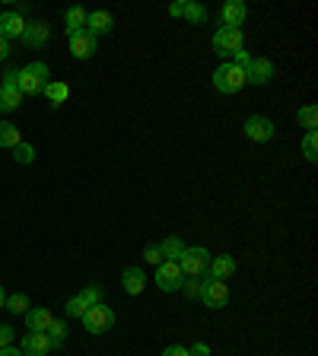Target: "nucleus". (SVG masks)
I'll return each mask as SVG.
<instances>
[{
	"instance_id": "1",
	"label": "nucleus",
	"mask_w": 318,
	"mask_h": 356,
	"mask_svg": "<svg viewBox=\"0 0 318 356\" xmlns=\"http://www.w3.org/2000/svg\"><path fill=\"white\" fill-rule=\"evenodd\" d=\"M48 64L42 60H32L29 67H22L19 70V80H16V89H19L22 96H38L45 86H48Z\"/></svg>"
},
{
	"instance_id": "2",
	"label": "nucleus",
	"mask_w": 318,
	"mask_h": 356,
	"mask_svg": "<svg viewBox=\"0 0 318 356\" xmlns=\"http://www.w3.org/2000/svg\"><path fill=\"white\" fill-rule=\"evenodd\" d=\"M242 86H245V70L242 67H236L232 60H223V64L214 70V89L216 92L232 96V92H239Z\"/></svg>"
},
{
	"instance_id": "3",
	"label": "nucleus",
	"mask_w": 318,
	"mask_h": 356,
	"mask_svg": "<svg viewBox=\"0 0 318 356\" xmlns=\"http://www.w3.org/2000/svg\"><path fill=\"white\" fill-rule=\"evenodd\" d=\"M214 54H220L223 60L226 58H232L236 51H242L245 48V35H242V29H230V26H220V29L214 32Z\"/></svg>"
},
{
	"instance_id": "4",
	"label": "nucleus",
	"mask_w": 318,
	"mask_h": 356,
	"mask_svg": "<svg viewBox=\"0 0 318 356\" xmlns=\"http://www.w3.org/2000/svg\"><path fill=\"white\" fill-rule=\"evenodd\" d=\"M178 267H182L185 277H207L210 252L207 248H185V254L178 258Z\"/></svg>"
},
{
	"instance_id": "5",
	"label": "nucleus",
	"mask_w": 318,
	"mask_h": 356,
	"mask_svg": "<svg viewBox=\"0 0 318 356\" xmlns=\"http://www.w3.org/2000/svg\"><path fill=\"white\" fill-rule=\"evenodd\" d=\"M111 325H115V312L109 305H89L86 315H83V327L89 334H105L111 331Z\"/></svg>"
},
{
	"instance_id": "6",
	"label": "nucleus",
	"mask_w": 318,
	"mask_h": 356,
	"mask_svg": "<svg viewBox=\"0 0 318 356\" xmlns=\"http://www.w3.org/2000/svg\"><path fill=\"white\" fill-rule=\"evenodd\" d=\"M182 283H185V274H182L178 261H163L156 267V286L163 293H175V289H182Z\"/></svg>"
},
{
	"instance_id": "7",
	"label": "nucleus",
	"mask_w": 318,
	"mask_h": 356,
	"mask_svg": "<svg viewBox=\"0 0 318 356\" xmlns=\"http://www.w3.org/2000/svg\"><path fill=\"white\" fill-rule=\"evenodd\" d=\"M274 121L264 118V115H248V121H245V137L255 143H267V140H274Z\"/></svg>"
},
{
	"instance_id": "8",
	"label": "nucleus",
	"mask_w": 318,
	"mask_h": 356,
	"mask_svg": "<svg viewBox=\"0 0 318 356\" xmlns=\"http://www.w3.org/2000/svg\"><path fill=\"white\" fill-rule=\"evenodd\" d=\"M200 302L207 305V309H223V305L230 302V286L226 280H204V289H200Z\"/></svg>"
},
{
	"instance_id": "9",
	"label": "nucleus",
	"mask_w": 318,
	"mask_h": 356,
	"mask_svg": "<svg viewBox=\"0 0 318 356\" xmlns=\"http://www.w3.org/2000/svg\"><path fill=\"white\" fill-rule=\"evenodd\" d=\"M274 80V60L267 58H252V64L245 67V83L252 86H264V83Z\"/></svg>"
},
{
	"instance_id": "10",
	"label": "nucleus",
	"mask_w": 318,
	"mask_h": 356,
	"mask_svg": "<svg viewBox=\"0 0 318 356\" xmlns=\"http://www.w3.org/2000/svg\"><path fill=\"white\" fill-rule=\"evenodd\" d=\"M19 350H22V356H45L54 347H51V337H48L45 331H29L19 341Z\"/></svg>"
},
{
	"instance_id": "11",
	"label": "nucleus",
	"mask_w": 318,
	"mask_h": 356,
	"mask_svg": "<svg viewBox=\"0 0 318 356\" xmlns=\"http://www.w3.org/2000/svg\"><path fill=\"white\" fill-rule=\"evenodd\" d=\"M70 54H74L77 60H86V58H93L96 54V42L99 38H93L86 29H80V32H70Z\"/></svg>"
},
{
	"instance_id": "12",
	"label": "nucleus",
	"mask_w": 318,
	"mask_h": 356,
	"mask_svg": "<svg viewBox=\"0 0 318 356\" xmlns=\"http://www.w3.org/2000/svg\"><path fill=\"white\" fill-rule=\"evenodd\" d=\"M248 16V7H245L242 0H230V3H223L220 10V26H230V29H239Z\"/></svg>"
},
{
	"instance_id": "13",
	"label": "nucleus",
	"mask_w": 318,
	"mask_h": 356,
	"mask_svg": "<svg viewBox=\"0 0 318 356\" xmlns=\"http://www.w3.org/2000/svg\"><path fill=\"white\" fill-rule=\"evenodd\" d=\"M22 42L29 44V48H42V44L51 42V26H48V22H26Z\"/></svg>"
},
{
	"instance_id": "14",
	"label": "nucleus",
	"mask_w": 318,
	"mask_h": 356,
	"mask_svg": "<svg viewBox=\"0 0 318 356\" xmlns=\"http://www.w3.org/2000/svg\"><path fill=\"white\" fill-rule=\"evenodd\" d=\"M121 286H125L127 296H141L143 289H147V274H143L141 267H125L121 270Z\"/></svg>"
},
{
	"instance_id": "15",
	"label": "nucleus",
	"mask_w": 318,
	"mask_h": 356,
	"mask_svg": "<svg viewBox=\"0 0 318 356\" xmlns=\"http://www.w3.org/2000/svg\"><path fill=\"white\" fill-rule=\"evenodd\" d=\"M22 32H26V19H22L16 10H10V13H0V38H22Z\"/></svg>"
},
{
	"instance_id": "16",
	"label": "nucleus",
	"mask_w": 318,
	"mask_h": 356,
	"mask_svg": "<svg viewBox=\"0 0 318 356\" xmlns=\"http://www.w3.org/2000/svg\"><path fill=\"white\" fill-rule=\"evenodd\" d=\"M236 274V258L232 254H216L210 258V267H207V277L210 280H226V277Z\"/></svg>"
},
{
	"instance_id": "17",
	"label": "nucleus",
	"mask_w": 318,
	"mask_h": 356,
	"mask_svg": "<svg viewBox=\"0 0 318 356\" xmlns=\"http://www.w3.org/2000/svg\"><path fill=\"white\" fill-rule=\"evenodd\" d=\"M111 26H115V19H111V13H105V10H93V13L86 16V32L93 38L105 35V32H111Z\"/></svg>"
},
{
	"instance_id": "18",
	"label": "nucleus",
	"mask_w": 318,
	"mask_h": 356,
	"mask_svg": "<svg viewBox=\"0 0 318 356\" xmlns=\"http://www.w3.org/2000/svg\"><path fill=\"white\" fill-rule=\"evenodd\" d=\"M51 325H54L51 309L38 305V309H29V312H26V327H29V331H48Z\"/></svg>"
},
{
	"instance_id": "19",
	"label": "nucleus",
	"mask_w": 318,
	"mask_h": 356,
	"mask_svg": "<svg viewBox=\"0 0 318 356\" xmlns=\"http://www.w3.org/2000/svg\"><path fill=\"white\" fill-rule=\"evenodd\" d=\"M22 105V92L16 86H7V83H0V115H7V111H16Z\"/></svg>"
},
{
	"instance_id": "20",
	"label": "nucleus",
	"mask_w": 318,
	"mask_h": 356,
	"mask_svg": "<svg viewBox=\"0 0 318 356\" xmlns=\"http://www.w3.org/2000/svg\"><path fill=\"white\" fill-rule=\"evenodd\" d=\"M188 245L182 242L178 236H166L163 242H159V252H163V261H178L182 254H185Z\"/></svg>"
},
{
	"instance_id": "21",
	"label": "nucleus",
	"mask_w": 318,
	"mask_h": 356,
	"mask_svg": "<svg viewBox=\"0 0 318 356\" xmlns=\"http://www.w3.org/2000/svg\"><path fill=\"white\" fill-rule=\"evenodd\" d=\"M42 92H45V99H48V102H51L54 108H58V105H64L67 99H70V86H67V83H61V80L48 83V86H45Z\"/></svg>"
},
{
	"instance_id": "22",
	"label": "nucleus",
	"mask_w": 318,
	"mask_h": 356,
	"mask_svg": "<svg viewBox=\"0 0 318 356\" xmlns=\"http://www.w3.org/2000/svg\"><path fill=\"white\" fill-rule=\"evenodd\" d=\"M22 143V134L16 124H10V121H0V147L3 149H13Z\"/></svg>"
},
{
	"instance_id": "23",
	"label": "nucleus",
	"mask_w": 318,
	"mask_h": 356,
	"mask_svg": "<svg viewBox=\"0 0 318 356\" xmlns=\"http://www.w3.org/2000/svg\"><path fill=\"white\" fill-rule=\"evenodd\" d=\"M86 10L83 7H70L64 13V22H67V35H70V32H80V29H86Z\"/></svg>"
},
{
	"instance_id": "24",
	"label": "nucleus",
	"mask_w": 318,
	"mask_h": 356,
	"mask_svg": "<svg viewBox=\"0 0 318 356\" xmlns=\"http://www.w3.org/2000/svg\"><path fill=\"white\" fill-rule=\"evenodd\" d=\"M296 121L305 127V131H315V127H318V108H315V105H303V108H299V115H296Z\"/></svg>"
},
{
	"instance_id": "25",
	"label": "nucleus",
	"mask_w": 318,
	"mask_h": 356,
	"mask_svg": "<svg viewBox=\"0 0 318 356\" xmlns=\"http://www.w3.org/2000/svg\"><path fill=\"white\" fill-rule=\"evenodd\" d=\"M303 156L309 159V163H315V159H318V134L315 131H305V137H303Z\"/></svg>"
},
{
	"instance_id": "26",
	"label": "nucleus",
	"mask_w": 318,
	"mask_h": 356,
	"mask_svg": "<svg viewBox=\"0 0 318 356\" xmlns=\"http://www.w3.org/2000/svg\"><path fill=\"white\" fill-rule=\"evenodd\" d=\"M3 309H10L13 315H26V312H29V296H26V293H16V296L7 299V305H3Z\"/></svg>"
},
{
	"instance_id": "27",
	"label": "nucleus",
	"mask_w": 318,
	"mask_h": 356,
	"mask_svg": "<svg viewBox=\"0 0 318 356\" xmlns=\"http://www.w3.org/2000/svg\"><path fill=\"white\" fill-rule=\"evenodd\" d=\"M182 16H185L188 22H204V19H207V10L200 7V3H191V0H185V10H182Z\"/></svg>"
},
{
	"instance_id": "28",
	"label": "nucleus",
	"mask_w": 318,
	"mask_h": 356,
	"mask_svg": "<svg viewBox=\"0 0 318 356\" xmlns=\"http://www.w3.org/2000/svg\"><path fill=\"white\" fill-rule=\"evenodd\" d=\"M45 334H48V337H51V347L58 350V347H64V337H67V325H64V321H58V318H54V325L48 327V331H45Z\"/></svg>"
},
{
	"instance_id": "29",
	"label": "nucleus",
	"mask_w": 318,
	"mask_h": 356,
	"mask_svg": "<svg viewBox=\"0 0 318 356\" xmlns=\"http://www.w3.org/2000/svg\"><path fill=\"white\" fill-rule=\"evenodd\" d=\"M64 309H67V315H70V318H83L89 305H86V299H83V296H70Z\"/></svg>"
},
{
	"instance_id": "30",
	"label": "nucleus",
	"mask_w": 318,
	"mask_h": 356,
	"mask_svg": "<svg viewBox=\"0 0 318 356\" xmlns=\"http://www.w3.org/2000/svg\"><path fill=\"white\" fill-rule=\"evenodd\" d=\"M13 159L22 165H29L32 159H35V147L32 143H19V147H13Z\"/></svg>"
},
{
	"instance_id": "31",
	"label": "nucleus",
	"mask_w": 318,
	"mask_h": 356,
	"mask_svg": "<svg viewBox=\"0 0 318 356\" xmlns=\"http://www.w3.org/2000/svg\"><path fill=\"white\" fill-rule=\"evenodd\" d=\"M204 280H207V277H191V280L182 283V289H185V293H188L191 299H198V296H200V289H204Z\"/></svg>"
},
{
	"instance_id": "32",
	"label": "nucleus",
	"mask_w": 318,
	"mask_h": 356,
	"mask_svg": "<svg viewBox=\"0 0 318 356\" xmlns=\"http://www.w3.org/2000/svg\"><path fill=\"white\" fill-rule=\"evenodd\" d=\"M80 296L86 299V305H102V286H96V283H93V286L83 289Z\"/></svg>"
},
{
	"instance_id": "33",
	"label": "nucleus",
	"mask_w": 318,
	"mask_h": 356,
	"mask_svg": "<svg viewBox=\"0 0 318 356\" xmlns=\"http://www.w3.org/2000/svg\"><path fill=\"white\" fill-rule=\"evenodd\" d=\"M143 258H147V264H163V252H159V245H147V248H143Z\"/></svg>"
},
{
	"instance_id": "34",
	"label": "nucleus",
	"mask_w": 318,
	"mask_h": 356,
	"mask_svg": "<svg viewBox=\"0 0 318 356\" xmlns=\"http://www.w3.org/2000/svg\"><path fill=\"white\" fill-rule=\"evenodd\" d=\"M10 343H13V327H10V325H0V350L10 347Z\"/></svg>"
},
{
	"instance_id": "35",
	"label": "nucleus",
	"mask_w": 318,
	"mask_h": 356,
	"mask_svg": "<svg viewBox=\"0 0 318 356\" xmlns=\"http://www.w3.org/2000/svg\"><path fill=\"white\" fill-rule=\"evenodd\" d=\"M163 356H188V347H182V343H172V347L163 350Z\"/></svg>"
},
{
	"instance_id": "36",
	"label": "nucleus",
	"mask_w": 318,
	"mask_h": 356,
	"mask_svg": "<svg viewBox=\"0 0 318 356\" xmlns=\"http://www.w3.org/2000/svg\"><path fill=\"white\" fill-rule=\"evenodd\" d=\"M188 356H210V347L207 343H194V347L188 350Z\"/></svg>"
},
{
	"instance_id": "37",
	"label": "nucleus",
	"mask_w": 318,
	"mask_h": 356,
	"mask_svg": "<svg viewBox=\"0 0 318 356\" xmlns=\"http://www.w3.org/2000/svg\"><path fill=\"white\" fill-rule=\"evenodd\" d=\"M7 58H10V42L7 38H0V64H3Z\"/></svg>"
},
{
	"instance_id": "38",
	"label": "nucleus",
	"mask_w": 318,
	"mask_h": 356,
	"mask_svg": "<svg viewBox=\"0 0 318 356\" xmlns=\"http://www.w3.org/2000/svg\"><path fill=\"white\" fill-rule=\"evenodd\" d=\"M182 10H185V0H178V3H172L169 13H172V16H182Z\"/></svg>"
},
{
	"instance_id": "39",
	"label": "nucleus",
	"mask_w": 318,
	"mask_h": 356,
	"mask_svg": "<svg viewBox=\"0 0 318 356\" xmlns=\"http://www.w3.org/2000/svg\"><path fill=\"white\" fill-rule=\"evenodd\" d=\"M0 356H22V350H16V347H3V350H0Z\"/></svg>"
},
{
	"instance_id": "40",
	"label": "nucleus",
	"mask_w": 318,
	"mask_h": 356,
	"mask_svg": "<svg viewBox=\"0 0 318 356\" xmlns=\"http://www.w3.org/2000/svg\"><path fill=\"white\" fill-rule=\"evenodd\" d=\"M7 305V293H3V286H0V309Z\"/></svg>"
}]
</instances>
